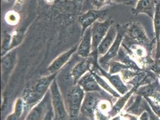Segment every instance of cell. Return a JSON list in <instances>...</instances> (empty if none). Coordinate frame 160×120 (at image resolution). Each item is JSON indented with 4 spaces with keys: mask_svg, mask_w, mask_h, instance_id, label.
Here are the masks:
<instances>
[{
    "mask_svg": "<svg viewBox=\"0 0 160 120\" xmlns=\"http://www.w3.org/2000/svg\"><path fill=\"white\" fill-rule=\"evenodd\" d=\"M91 72L93 74L97 82L98 83L99 85L100 86V88L108 94L111 95L112 97H114L115 99L119 98L121 95L118 93L114 88L112 86L109 84V82L105 78L100 75V74L98 73L96 70L94 69H91Z\"/></svg>",
    "mask_w": 160,
    "mask_h": 120,
    "instance_id": "obj_20",
    "label": "cell"
},
{
    "mask_svg": "<svg viewBox=\"0 0 160 120\" xmlns=\"http://www.w3.org/2000/svg\"><path fill=\"white\" fill-rule=\"evenodd\" d=\"M26 0H16V3L15 4V6L16 7H19L24 4Z\"/></svg>",
    "mask_w": 160,
    "mask_h": 120,
    "instance_id": "obj_32",
    "label": "cell"
},
{
    "mask_svg": "<svg viewBox=\"0 0 160 120\" xmlns=\"http://www.w3.org/2000/svg\"><path fill=\"white\" fill-rule=\"evenodd\" d=\"M52 109L48 112V113H47V115L46 116V117H45V118L44 119V120H48V118H49V117H50V112H51V111H52Z\"/></svg>",
    "mask_w": 160,
    "mask_h": 120,
    "instance_id": "obj_35",
    "label": "cell"
},
{
    "mask_svg": "<svg viewBox=\"0 0 160 120\" xmlns=\"http://www.w3.org/2000/svg\"><path fill=\"white\" fill-rule=\"evenodd\" d=\"M127 32L130 39L136 43L145 46L150 43V39L148 37L145 28L139 22L132 23L128 27Z\"/></svg>",
    "mask_w": 160,
    "mask_h": 120,
    "instance_id": "obj_12",
    "label": "cell"
},
{
    "mask_svg": "<svg viewBox=\"0 0 160 120\" xmlns=\"http://www.w3.org/2000/svg\"><path fill=\"white\" fill-rule=\"evenodd\" d=\"M97 70L99 74L109 82V84L112 86L113 88L120 94V95H124L130 90L128 88L122 79L120 74H110L106 70L103 69L100 67L98 64V60H95L94 61L93 67H92Z\"/></svg>",
    "mask_w": 160,
    "mask_h": 120,
    "instance_id": "obj_6",
    "label": "cell"
},
{
    "mask_svg": "<svg viewBox=\"0 0 160 120\" xmlns=\"http://www.w3.org/2000/svg\"><path fill=\"white\" fill-rule=\"evenodd\" d=\"M78 120H94V118L90 117H88V116L80 113Z\"/></svg>",
    "mask_w": 160,
    "mask_h": 120,
    "instance_id": "obj_31",
    "label": "cell"
},
{
    "mask_svg": "<svg viewBox=\"0 0 160 120\" xmlns=\"http://www.w3.org/2000/svg\"><path fill=\"white\" fill-rule=\"evenodd\" d=\"M160 59V40L159 43L156 45V51L154 56V60Z\"/></svg>",
    "mask_w": 160,
    "mask_h": 120,
    "instance_id": "obj_30",
    "label": "cell"
},
{
    "mask_svg": "<svg viewBox=\"0 0 160 120\" xmlns=\"http://www.w3.org/2000/svg\"><path fill=\"white\" fill-rule=\"evenodd\" d=\"M139 120H149V115L147 111H143L140 114L139 117Z\"/></svg>",
    "mask_w": 160,
    "mask_h": 120,
    "instance_id": "obj_29",
    "label": "cell"
},
{
    "mask_svg": "<svg viewBox=\"0 0 160 120\" xmlns=\"http://www.w3.org/2000/svg\"><path fill=\"white\" fill-rule=\"evenodd\" d=\"M58 74H50L41 78L30 90L25 93L22 98L24 101V110L20 120H23L29 111L44 98Z\"/></svg>",
    "mask_w": 160,
    "mask_h": 120,
    "instance_id": "obj_1",
    "label": "cell"
},
{
    "mask_svg": "<svg viewBox=\"0 0 160 120\" xmlns=\"http://www.w3.org/2000/svg\"><path fill=\"white\" fill-rule=\"evenodd\" d=\"M157 4L160 6V0H157Z\"/></svg>",
    "mask_w": 160,
    "mask_h": 120,
    "instance_id": "obj_37",
    "label": "cell"
},
{
    "mask_svg": "<svg viewBox=\"0 0 160 120\" xmlns=\"http://www.w3.org/2000/svg\"><path fill=\"white\" fill-rule=\"evenodd\" d=\"M107 11L103 10H90L85 14L81 15L79 18V23L82 27V33L91 27L95 22L99 19L102 17H103Z\"/></svg>",
    "mask_w": 160,
    "mask_h": 120,
    "instance_id": "obj_13",
    "label": "cell"
},
{
    "mask_svg": "<svg viewBox=\"0 0 160 120\" xmlns=\"http://www.w3.org/2000/svg\"><path fill=\"white\" fill-rule=\"evenodd\" d=\"M144 99L146 100L153 113L160 118V104L155 102L149 97H144Z\"/></svg>",
    "mask_w": 160,
    "mask_h": 120,
    "instance_id": "obj_24",
    "label": "cell"
},
{
    "mask_svg": "<svg viewBox=\"0 0 160 120\" xmlns=\"http://www.w3.org/2000/svg\"><path fill=\"white\" fill-rule=\"evenodd\" d=\"M3 2H4L5 3H10L11 2L12 0H2Z\"/></svg>",
    "mask_w": 160,
    "mask_h": 120,
    "instance_id": "obj_36",
    "label": "cell"
},
{
    "mask_svg": "<svg viewBox=\"0 0 160 120\" xmlns=\"http://www.w3.org/2000/svg\"><path fill=\"white\" fill-rule=\"evenodd\" d=\"M153 30L155 37L156 45L159 43L160 40V6L157 4L153 19Z\"/></svg>",
    "mask_w": 160,
    "mask_h": 120,
    "instance_id": "obj_21",
    "label": "cell"
},
{
    "mask_svg": "<svg viewBox=\"0 0 160 120\" xmlns=\"http://www.w3.org/2000/svg\"><path fill=\"white\" fill-rule=\"evenodd\" d=\"M53 120H54V119H53Z\"/></svg>",
    "mask_w": 160,
    "mask_h": 120,
    "instance_id": "obj_39",
    "label": "cell"
},
{
    "mask_svg": "<svg viewBox=\"0 0 160 120\" xmlns=\"http://www.w3.org/2000/svg\"><path fill=\"white\" fill-rule=\"evenodd\" d=\"M102 93H86L81 109L80 113L90 117L94 118V112L98 105V103H99L100 100H102Z\"/></svg>",
    "mask_w": 160,
    "mask_h": 120,
    "instance_id": "obj_8",
    "label": "cell"
},
{
    "mask_svg": "<svg viewBox=\"0 0 160 120\" xmlns=\"http://www.w3.org/2000/svg\"><path fill=\"white\" fill-rule=\"evenodd\" d=\"M6 120H20V118L17 114L12 112L7 116Z\"/></svg>",
    "mask_w": 160,
    "mask_h": 120,
    "instance_id": "obj_28",
    "label": "cell"
},
{
    "mask_svg": "<svg viewBox=\"0 0 160 120\" xmlns=\"http://www.w3.org/2000/svg\"><path fill=\"white\" fill-rule=\"evenodd\" d=\"M48 120H53V110H52V111H51V112H50Z\"/></svg>",
    "mask_w": 160,
    "mask_h": 120,
    "instance_id": "obj_34",
    "label": "cell"
},
{
    "mask_svg": "<svg viewBox=\"0 0 160 120\" xmlns=\"http://www.w3.org/2000/svg\"><path fill=\"white\" fill-rule=\"evenodd\" d=\"M149 67L153 74L160 77V59L153 60Z\"/></svg>",
    "mask_w": 160,
    "mask_h": 120,
    "instance_id": "obj_25",
    "label": "cell"
},
{
    "mask_svg": "<svg viewBox=\"0 0 160 120\" xmlns=\"http://www.w3.org/2000/svg\"><path fill=\"white\" fill-rule=\"evenodd\" d=\"M77 84H78L80 87L83 89L85 93L105 92L99 85L93 74L92 73L91 70L86 74H84L80 80H78Z\"/></svg>",
    "mask_w": 160,
    "mask_h": 120,
    "instance_id": "obj_14",
    "label": "cell"
},
{
    "mask_svg": "<svg viewBox=\"0 0 160 120\" xmlns=\"http://www.w3.org/2000/svg\"><path fill=\"white\" fill-rule=\"evenodd\" d=\"M117 34L118 28L112 25L98 46L97 51L99 57L104 55L107 53L109 48L112 45L117 37Z\"/></svg>",
    "mask_w": 160,
    "mask_h": 120,
    "instance_id": "obj_17",
    "label": "cell"
},
{
    "mask_svg": "<svg viewBox=\"0 0 160 120\" xmlns=\"http://www.w3.org/2000/svg\"><path fill=\"white\" fill-rule=\"evenodd\" d=\"M77 46L71 47L57 57L47 68V71L49 74H58L60 70L68 63L73 54L77 52Z\"/></svg>",
    "mask_w": 160,
    "mask_h": 120,
    "instance_id": "obj_11",
    "label": "cell"
},
{
    "mask_svg": "<svg viewBox=\"0 0 160 120\" xmlns=\"http://www.w3.org/2000/svg\"><path fill=\"white\" fill-rule=\"evenodd\" d=\"M54 120H70L66 103L56 78L50 87Z\"/></svg>",
    "mask_w": 160,
    "mask_h": 120,
    "instance_id": "obj_2",
    "label": "cell"
},
{
    "mask_svg": "<svg viewBox=\"0 0 160 120\" xmlns=\"http://www.w3.org/2000/svg\"><path fill=\"white\" fill-rule=\"evenodd\" d=\"M92 52V37L90 27L88 28L82 33L80 43L77 46V53L81 58L86 59L90 57Z\"/></svg>",
    "mask_w": 160,
    "mask_h": 120,
    "instance_id": "obj_10",
    "label": "cell"
},
{
    "mask_svg": "<svg viewBox=\"0 0 160 120\" xmlns=\"http://www.w3.org/2000/svg\"><path fill=\"white\" fill-rule=\"evenodd\" d=\"M126 32V31L123 29H118V34L112 45L104 55L98 58V64L103 69L107 70L109 67V63L118 55Z\"/></svg>",
    "mask_w": 160,
    "mask_h": 120,
    "instance_id": "obj_4",
    "label": "cell"
},
{
    "mask_svg": "<svg viewBox=\"0 0 160 120\" xmlns=\"http://www.w3.org/2000/svg\"><path fill=\"white\" fill-rule=\"evenodd\" d=\"M121 118H122V115L118 114L117 115H116L115 117H113L112 118H111L109 120H121Z\"/></svg>",
    "mask_w": 160,
    "mask_h": 120,
    "instance_id": "obj_33",
    "label": "cell"
},
{
    "mask_svg": "<svg viewBox=\"0 0 160 120\" xmlns=\"http://www.w3.org/2000/svg\"></svg>",
    "mask_w": 160,
    "mask_h": 120,
    "instance_id": "obj_38",
    "label": "cell"
},
{
    "mask_svg": "<svg viewBox=\"0 0 160 120\" xmlns=\"http://www.w3.org/2000/svg\"><path fill=\"white\" fill-rule=\"evenodd\" d=\"M85 94L78 84L74 85L69 90L67 95L66 105L70 120H78Z\"/></svg>",
    "mask_w": 160,
    "mask_h": 120,
    "instance_id": "obj_3",
    "label": "cell"
},
{
    "mask_svg": "<svg viewBox=\"0 0 160 120\" xmlns=\"http://www.w3.org/2000/svg\"><path fill=\"white\" fill-rule=\"evenodd\" d=\"M157 0H138L134 8L132 9L134 14H145L153 19Z\"/></svg>",
    "mask_w": 160,
    "mask_h": 120,
    "instance_id": "obj_15",
    "label": "cell"
},
{
    "mask_svg": "<svg viewBox=\"0 0 160 120\" xmlns=\"http://www.w3.org/2000/svg\"><path fill=\"white\" fill-rule=\"evenodd\" d=\"M92 6L94 9L101 10V8L105 6L108 3L111 2L110 0H90Z\"/></svg>",
    "mask_w": 160,
    "mask_h": 120,
    "instance_id": "obj_26",
    "label": "cell"
},
{
    "mask_svg": "<svg viewBox=\"0 0 160 120\" xmlns=\"http://www.w3.org/2000/svg\"><path fill=\"white\" fill-rule=\"evenodd\" d=\"M99 57L91 55L90 57L80 61L72 68L70 74L71 76L73 84L75 85L78 80L87 72H88L93 66L94 61L98 59Z\"/></svg>",
    "mask_w": 160,
    "mask_h": 120,
    "instance_id": "obj_9",
    "label": "cell"
},
{
    "mask_svg": "<svg viewBox=\"0 0 160 120\" xmlns=\"http://www.w3.org/2000/svg\"><path fill=\"white\" fill-rule=\"evenodd\" d=\"M112 25L111 20H97L91 26L93 47L92 54H98L97 51L98 46Z\"/></svg>",
    "mask_w": 160,
    "mask_h": 120,
    "instance_id": "obj_7",
    "label": "cell"
},
{
    "mask_svg": "<svg viewBox=\"0 0 160 120\" xmlns=\"http://www.w3.org/2000/svg\"><path fill=\"white\" fill-rule=\"evenodd\" d=\"M113 105L112 102L105 99L100 100L94 112V118L96 120H109L111 117L110 112Z\"/></svg>",
    "mask_w": 160,
    "mask_h": 120,
    "instance_id": "obj_19",
    "label": "cell"
},
{
    "mask_svg": "<svg viewBox=\"0 0 160 120\" xmlns=\"http://www.w3.org/2000/svg\"><path fill=\"white\" fill-rule=\"evenodd\" d=\"M20 19V16L19 14L14 11L12 10L7 12L5 16V20L9 25H16Z\"/></svg>",
    "mask_w": 160,
    "mask_h": 120,
    "instance_id": "obj_23",
    "label": "cell"
},
{
    "mask_svg": "<svg viewBox=\"0 0 160 120\" xmlns=\"http://www.w3.org/2000/svg\"><path fill=\"white\" fill-rule=\"evenodd\" d=\"M144 46L145 45L136 43L135 45H132L131 48H130V49L133 52L135 59L139 60V61L146 60L148 53H147V51Z\"/></svg>",
    "mask_w": 160,
    "mask_h": 120,
    "instance_id": "obj_22",
    "label": "cell"
},
{
    "mask_svg": "<svg viewBox=\"0 0 160 120\" xmlns=\"http://www.w3.org/2000/svg\"><path fill=\"white\" fill-rule=\"evenodd\" d=\"M139 87V86H134L127 93L121 95L119 98L117 99L116 102L113 104L112 109L110 112V116L111 118L120 114L122 110L126 106V105L130 99H131V97Z\"/></svg>",
    "mask_w": 160,
    "mask_h": 120,
    "instance_id": "obj_18",
    "label": "cell"
},
{
    "mask_svg": "<svg viewBox=\"0 0 160 120\" xmlns=\"http://www.w3.org/2000/svg\"><path fill=\"white\" fill-rule=\"evenodd\" d=\"M52 109V97L49 90L44 98L29 111L23 120H44Z\"/></svg>",
    "mask_w": 160,
    "mask_h": 120,
    "instance_id": "obj_5",
    "label": "cell"
},
{
    "mask_svg": "<svg viewBox=\"0 0 160 120\" xmlns=\"http://www.w3.org/2000/svg\"><path fill=\"white\" fill-rule=\"evenodd\" d=\"M144 106H145V109L149 113V120H160V117H158L157 115H155V113H153V111L151 110V109L150 108V107L148 105V103L146 101V100H145V105L144 104Z\"/></svg>",
    "mask_w": 160,
    "mask_h": 120,
    "instance_id": "obj_27",
    "label": "cell"
},
{
    "mask_svg": "<svg viewBox=\"0 0 160 120\" xmlns=\"http://www.w3.org/2000/svg\"><path fill=\"white\" fill-rule=\"evenodd\" d=\"M17 60V51H11L5 55H3L1 58V71L2 82L6 80L12 70L16 65Z\"/></svg>",
    "mask_w": 160,
    "mask_h": 120,
    "instance_id": "obj_16",
    "label": "cell"
}]
</instances>
